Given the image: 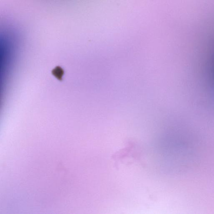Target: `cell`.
Here are the masks:
<instances>
[{"instance_id": "1", "label": "cell", "mask_w": 214, "mask_h": 214, "mask_svg": "<svg viewBox=\"0 0 214 214\" xmlns=\"http://www.w3.org/2000/svg\"><path fill=\"white\" fill-rule=\"evenodd\" d=\"M52 74L58 80H61L64 74V71L63 69L61 68V67L57 66L52 71Z\"/></svg>"}]
</instances>
